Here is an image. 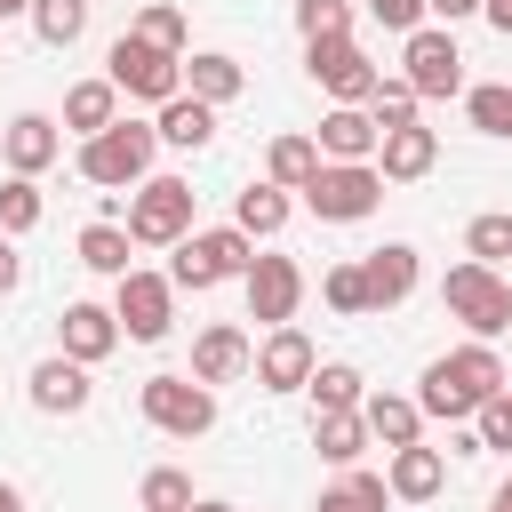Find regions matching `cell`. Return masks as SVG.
Wrapping results in <instances>:
<instances>
[{"label": "cell", "mask_w": 512, "mask_h": 512, "mask_svg": "<svg viewBox=\"0 0 512 512\" xmlns=\"http://www.w3.org/2000/svg\"><path fill=\"white\" fill-rule=\"evenodd\" d=\"M496 392H512V368H504L496 344H456V352H440V360L416 376V408L440 416V424H472Z\"/></svg>", "instance_id": "cell-1"}, {"label": "cell", "mask_w": 512, "mask_h": 512, "mask_svg": "<svg viewBox=\"0 0 512 512\" xmlns=\"http://www.w3.org/2000/svg\"><path fill=\"white\" fill-rule=\"evenodd\" d=\"M152 152H160V128L152 120H112L104 136L80 144V176L104 184V192H136L152 176Z\"/></svg>", "instance_id": "cell-2"}, {"label": "cell", "mask_w": 512, "mask_h": 512, "mask_svg": "<svg viewBox=\"0 0 512 512\" xmlns=\"http://www.w3.org/2000/svg\"><path fill=\"white\" fill-rule=\"evenodd\" d=\"M440 312H448V320H464V328H472V344H488V336H504V328H512V280L464 256V264H448V280H440Z\"/></svg>", "instance_id": "cell-3"}, {"label": "cell", "mask_w": 512, "mask_h": 512, "mask_svg": "<svg viewBox=\"0 0 512 512\" xmlns=\"http://www.w3.org/2000/svg\"><path fill=\"white\" fill-rule=\"evenodd\" d=\"M192 208H200V192H192L184 176H144V184L128 192L120 224H128V240H144V248H176L184 232H200Z\"/></svg>", "instance_id": "cell-4"}, {"label": "cell", "mask_w": 512, "mask_h": 512, "mask_svg": "<svg viewBox=\"0 0 512 512\" xmlns=\"http://www.w3.org/2000/svg\"><path fill=\"white\" fill-rule=\"evenodd\" d=\"M104 80H112L128 104H176V96H184V56H168V48L136 40V32H120L112 56H104Z\"/></svg>", "instance_id": "cell-5"}, {"label": "cell", "mask_w": 512, "mask_h": 512, "mask_svg": "<svg viewBox=\"0 0 512 512\" xmlns=\"http://www.w3.org/2000/svg\"><path fill=\"white\" fill-rule=\"evenodd\" d=\"M248 264H256V240H248L240 224H216V232H184V240H176L168 280L200 296V288H216V280H248Z\"/></svg>", "instance_id": "cell-6"}, {"label": "cell", "mask_w": 512, "mask_h": 512, "mask_svg": "<svg viewBox=\"0 0 512 512\" xmlns=\"http://www.w3.org/2000/svg\"><path fill=\"white\" fill-rule=\"evenodd\" d=\"M376 200H384L376 160H320V176L304 184V208L320 224H360V216H376Z\"/></svg>", "instance_id": "cell-7"}, {"label": "cell", "mask_w": 512, "mask_h": 512, "mask_svg": "<svg viewBox=\"0 0 512 512\" xmlns=\"http://www.w3.org/2000/svg\"><path fill=\"white\" fill-rule=\"evenodd\" d=\"M136 408H144V424L168 432V440H200V432L216 424V392H208L200 376H144V384H136Z\"/></svg>", "instance_id": "cell-8"}, {"label": "cell", "mask_w": 512, "mask_h": 512, "mask_svg": "<svg viewBox=\"0 0 512 512\" xmlns=\"http://www.w3.org/2000/svg\"><path fill=\"white\" fill-rule=\"evenodd\" d=\"M112 320H120L128 344H160V336L176 328V280H168V272H128V280H112Z\"/></svg>", "instance_id": "cell-9"}, {"label": "cell", "mask_w": 512, "mask_h": 512, "mask_svg": "<svg viewBox=\"0 0 512 512\" xmlns=\"http://www.w3.org/2000/svg\"><path fill=\"white\" fill-rule=\"evenodd\" d=\"M400 80H408L416 96H464V48H456V32H448V24L408 32V40H400Z\"/></svg>", "instance_id": "cell-10"}, {"label": "cell", "mask_w": 512, "mask_h": 512, "mask_svg": "<svg viewBox=\"0 0 512 512\" xmlns=\"http://www.w3.org/2000/svg\"><path fill=\"white\" fill-rule=\"evenodd\" d=\"M304 72H312V88H320L328 104H368L376 80H384L360 40H312V48H304Z\"/></svg>", "instance_id": "cell-11"}, {"label": "cell", "mask_w": 512, "mask_h": 512, "mask_svg": "<svg viewBox=\"0 0 512 512\" xmlns=\"http://www.w3.org/2000/svg\"><path fill=\"white\" fill-rule=\"evenodd\" d=\"M240 288H248V320L288 328V320H296V304H304V264H296V256H256Z\"/></svg>", "instance_id": "cell-12"}, {"label": "cell", "mask_w": 512, "mask_h": 512, "mask_svg": "<svg viewBox=\"0 0 512 512\" xmlns=\"http://www.w3.org/2000/svg\"><path fill=\"white\" fill-rule=\"evenodd\" d=\"M312 368H320V352H312V336L296 320L288 328H264V344H256V384L264 392H304Z\"/></svg>", "instance_id": "cell-13"}, {"label": "cell", "mask_w": 512, "mask_h": 512, "mask_svg": "<svg viewBox=\"0 0 512 512\" xmlns=\"http://www.w3.org/2000/svg\"><path fill=\"white\" fill-rule=\"evenodd\" d=\"M0 160H8V176H40V168H56V160H64V120H48V112H16V120L0 128Z\"/></svg>", "instance_id": "cell-14"}, {"label": "cell", "mask_w": 512, "mask_h": 512, "mask_svg": "<svg viewBox=\"0 0 512 512\" xmlns=\"http://www.w3.org/2000/svg\"><path fill=\"white\" fill-rule=\"evenodd\" d=\"M112 344H120V320H112V304H64L56 312V352L64 360H80V368H96V360H112Z\"/></svg>", "instance_id": "cell-15"}, {"label": "cell", "mask_w": 512, "mask_h": 512, "mask_svg": "<svg viewBox=\"0 0 512 512\" xmlns=\"http://www.w3.org/2000/svg\"><path fill=\"white\" fill-rule=\"evenodd\" d=\"M360 272H368V312H392V304H408V296H416V280H424V264H416V248H408V240H384V248H368V256H360Z\"/></svg>", "instance_id": "cell-16"}, {"label": "cell", "mask_w": 512, "mask_h": 512, "mask_svg": "<svg viewBox=\"0 0 512 512\" xmlns=\"http://www.w3.org/2000/svg\"><path fill=\"white\" fill-rule=\"evenodd\" d=\"M248 368H256V344H248L232 320H216V328H200V336H192V376H200L208 392H216V384H232V376H248Z\"/></svg>", "instance_id": "cell-17"}, {"label": "cell", "mask_w": 512, "mask_h": 512, "mask_svg": "<svg viewBox=\"0 0 512 512\" xmlns=\"http://www.w3.org/2000/svg\"><path fill=\"white\" fill-rule=\"evenodd\" d=\"M320 160H376V144H384V128L368 120V104H328L320 112Z\"/></svg>", "instance_id": "cell-18"}, {"label": "cell", "mask_w": 512, "mask_h": 512, "mask_svg": "<svg viewBox=\"0 0 512 512\" xmlns=\"http://www.w3.org/2000/svg\"><path fill=\"white\" fill-rule=\"evenodd\" d=\"M24 384H32V408H40V416H80V408H88V392H96V384H88V368H80V360H64V352H48Z\"/></svg>", "instance_id": "cell-19"}, {"label": "cell", "mask_w": 512, "mask_h": 512, "mask_svg": "<svg viewBox=\"0 0 512 512\" xmlns=\"http://www.w3.org/2000/svg\"><path fill=\"white\" fill-rule=\"evenodd\" d=\"M440 168V136L416 120V128H392L384 144H376V176L384 184H416V176H432Z\"/></svg>", "instance_id": "cell-20"}, {"label": "cell", "mask_w": 512, "mask_h": 512, "mask_svg": "<svg viewBox=\"0 0 512 512\" xmlns=\"http://www.w3.org/2000/svg\"><path fill=\"white\" fill-rule=\"evenodd\" d=\"M384 488H392V504H432L440 488H448V456L440 448H392V472H384Z\"/></svg>", "instance_id": "cell-21"}, {"label": "cell", "mask_w": 512, "mask_h": 512, "mask_svg": "<svg viewBox=\"0 0 512 512\" xmlns=\"http://www.w3.org/2000/svg\"><path fill=\"white\" fill-rule=\"evenodd\" d=\"M360 424H368V440H376V448H416L424 408H416V400H400V392H368V400H360Z\"/></svg>", "instance_id": "cell-22"}, {"label": "cell", "mask_w": 512, "mask_h": 512, "mask_svg": "<svg viewBox=\"0 0 512 512\" xmlns=\"http://www.w3.org/2000/svg\"><path fill=\"white\" fill-rule=\"evenodd\" d=\"M240 88H248L240 56H224V48H200V56H184V96H200V104H232Z\"/></svg>", "instance_id": "cell-23"}, {"label": "cell", "mask_w": 512, "mask_h": 512, "mask_svg": "<svg viewBox=\"0 0 512 512\" xmlns=\"http://www.w3.org/2000/svg\"><path fill=\"white\" fill-rule=\"evenodd\" d=\"M112 120H120V88H112V80H72V88H64V128H72L80 144L104 136Z\"/></svg>", "instance_id": "cell-24"}, {"label": "cell", "mask_w": 512, "mask_h": 512, "mask_svg": "<svg viewBox=\"0 0 512 512\" xmlns=\"http://www.w3.org/2000/svg\"><path fill=\"white\" fill-rule=\"evenodd\" d=\"M304 392H312V416H352V408L368 400V376H360L352 360H320Z\"/></svg>", "instance_id": "cell-25"}, {"label": "cell", "mask_w": 512, "mask_h": 512, "mask_svg": "<svg viewBox=\"0 0 512 512\" xmlns=\"http://www.w3.org/2000/svg\"><path fill=\"white\" fill-rule=\"evenodd\" d=\"M160 144H176V152H200V144H216V104H200V96H176V104H160Z\"/></svg>", "instance_id": "cell-26"}, {"label": "cell", "mask_w": 512, "mask_h": 512, "mask_svg": "<svg viewBox=\"0 0 512 512\" xmlns=\"http://www.w3.org/2000/svg\"><path fill=\"white\" fill-rule=\"evenodd\" d=\"M288 216H296V200H288L280 184H248V192L232 200V224H240L248 240H272V232H288Z\"/></svg>", "instance_id": "cell-27"}, {"label": "cell", "mask_w": 512, "mask_h": 512, "mask_svg": "<svg viewBox=\"0 0 512 512\" xmlns=\"http://www.w3.org/2000/svg\"><path fill=\"white\" fill-rule=\"evenodd\" d=\"M312 176H320V144H312V136H272V152H264V184L304 192Z\"/></svg>", "instance_id": "cell-28"}, {"label": "cell", "mask_w": 512, "mask_h": 512, "mask_svg": "<svg viewBox=\"0 0 512 512\" xmlns=\"http://www.w3.org/2000/svg\"><path fill=\"white\" fill-rule=\"evenodd\" d=\"M312 448H320V464L352 472V464L368 456V424H360V408H352V416H312Z\"/></svg>", "instance_id": "cell-29"}, {"label": "cell", "mask_w": 512, "mask_h": 512, "mask_svg": "<svg viewBox=\"0 0 512 512\" xmlns=\"http://www.w3.org/2000/svg\"><path fill=\"white\" fill-rule=\"evenodd\" d=\"M128 248H136V240H128V224H104V216H96V224L80 232V264H88V272H104V280H128V272H136V264H128Z\"/></svg>", "instance_id": "cell-30"}, {"label": "cell", "mask_w": 512, "mask_h": 512, "mask_svg": "<svg viewBox=\"0 0 512 512\" xmlns=\"http://www.w3.org/2000/svg\"><path fill=\"white\" fill-rule=\"evenodd\" d=\"M392 504V488H384V472H344V480H328L320 488V512H384Z\"/></svg>", "instance_id": "cell-31"}, {"label": "cell", "mask_w": 512, "mask_h": 512, "mask_svg": "<svg viewBox=\"0 0 512 512\" xmlns=\"http://www.w3.org/2000/svg\"><path fill=\"white\" fill-rule=\"evenodd\" d=\"M200 496H192V472H176V464H152L144 472V488H136V512H192Z\"/></svg>", "instance_id": "cell-32"}, {"label": "cell", "mask_w": 512, "mask_h": 512, "mask_svg": "<svg viewBox=\"0 0 512 512\" xmlns=\"http://www.w3.org/2000/svg\"><path fill=\"white\" fill-rule=\"evenodd\" d=\"M416 104H424V96H416L400 72H384V80H376V96H368V120L392 136V128H416Z\"/></svg>", "instance_id": "cell-33"}, {"label": "cell", "mask_w": 512, "mask_h": 512, "mask_svg": "<svg viewBox=\"0 0 512 512\" xmlns=\"http://www.w3.org/2000/svg\"><path fill=\"white\" fill-rule=\"evenodd\" d=\"M32 32H40L48 48H72V40L88 32V0H32Z\"/></svg>", "instance_id": "cell-34"}, {"label": "cell", "mask_w": 512, "mask_h": 512, "mask_svg": "<svg viewBox=\"0 0 512 512\" xmlns=\"http://www.w3.org/2000/svg\"><path fill=\"white\" fill-rule=\"evenodd\" d=\"M296 32L312 40H352V0H296Z\"/></svg>", "instance_id": "cell-35"}, {"label": "cell", "mask_w": 512, "mask_h": 512, "mask_svg": "<svg viewBox=\"0 0 512 512\" xmlns=\"http://www.w3.org/2000/svg\"><path fill=\"white\" fill-rule=\"evenodd\" d=\"M464 112H472V128H480V136H512V88H504V80L464 88Z\"/></svg>", "instance_id": "cell-36"}, {"label": "cell", "mask_w": 512, "mask_h": 512, "mask_svg": "<svg viewBox=\"0 0 512 512\" xmlns=\"http://www.w3.org/2000/svg\"><path fill=\"white\" fill-rule=\"evenodd\" d=\"M320 296H328V312L360 320V312H368V272H360V264H328V272H320Z\"/></svg>", "instance_id": "cell-37"}, {"label": "cell", "mask_w": 512, "mask_h": 512, "mask_svg": "<svg viewBox=\"0 0 512 512\" xmlns=\"http://www.w3.org/2000/svg\"><path fill=\"white\" fill-rule=\"evenodd\" d=\"M40 216H48V208H40V184H32V176H8V184H0V232L16 240V232H32Z\"/></svg>", "instance_id": "cell-38"}, {"label": "cell", "mask_w": 512, "mask_h": 512, "mask_svg": "<svg viewBox=\"0 0 512 512\" xmlns=\"http://www.w3.org/2000/svg\"><path fill=\"white\" fill-rule=\"evenodd\" d=\"M464 256L496 272V264L512 256V216H472V224H464Z\"/></svg>", "instance_id": "cell-39"}, {"label": "cell", "mask_w": 512, "mask_h": 512, "mask_svg": "<svg viewBox=\"0 0 512 512\" xmlns=\"http://www.w3.org/2000/svg\"><path fill=\"white\" fill-rule=\"evenodd\" d=\"M128 32H136V40H152V48H168V56H184V8H176V0H152Z\"/></svg>", "instance_id": "cell-40"}, {"label": "cell", "mask_w": 512, "mask_h": 512, "mask_svg": "<svg viewBox=\"0 0 512 512\" xmlns=\"http://www.w3.org/2000/svg\"><path fill=\"white\" fill-rule=\"evenodd\" d=\"M472 432H480V448H512V392H496V400L472 416Z\"/></svg>", "instance_id": "cell-41"}, {"label": "cell", "mask_w": 512, "mask_h": 512, "mask_svg": "<svg viewBox=\"0 0 512 512\" xmlns=\"http://www.w3.org/2000/svg\"><path fill=\"white\" fill-rule=\"evenodd\" d=\"M360 8H368L384 32H400V40H408V32H424V0H360Z\"/></svg>", "instance_id": "cell-42"}, {"label": "cell", "mask_w": 512, "mask_h": 512, "mask_svg": "<svg viewBox=\"0 0 512 512\" xmlns=\"http://www.w3.org/2000/svg\"><path fill=\"white\" fill-rule=\"evenodd\" d=\"M424 16H432V24H448V32H456V24H464V16H480V0H424Z\"/></svg>", "instance_id": "cell-43"}, {"label": "cell", "mask_w": 512, "mask_h": 512, "mask_svg": "<svg viewBox=\"0 0 512 512\" xmlns=\"http://www.w3.org/2000/svg\"><path fill=\"white\" fill-rule=\"evenodd\" d=\"M16 280H24V256H16V248H8V232H0V296H8Z\"/></svg>", "instance_id": "cell-44"}, {"label": "cell", "mask_w": 512, "mask_h": 512, "mask_svg": "<svg viewBox=\"0 0 512 512\" xmlns=\"http://www.w3.org/2000/svg\"><path fill=\"white\" fill-rule=\"evenodd\" d=\"M480 16H488V24L504 32V40H512V0H480Z\"/></svg>", "instance_id": "cell-45"}, {"label": "cell", "mask_w": 512, "mask_h": 512, "mask_svg": "<svg viewBox=\"0 0 512 512\" xmlns=\"http://www.w3.org/2000/svg\"><path fill=\"white\" fill-rule=\"evenodd\" d=\"M0 512H24V496H16V480H0Z\"/></svg>", "instance_id": "cell-46"}, {"label": "cell", "mask_w": 512, "mask_h": 512, "mask_svg": "<svg viewBox=\"0 0 512 512\" xmlns=\"http://www.w3.org/2000/svg\"><path fill=\"white\" fill-rule=\"evenodd\" d=\"M8 16H32V0H0V24H8Z\"/></svg>", "instance_id": "cell-47"}, {"label": "cell", "mask_w": 512, "mask_h": 512, "mask_svg": "<svg viewBox=\"0 0 512 512\" xmlns=\"http://www.w3.org/2000/svg\"><path fill=\"white\" fill-rule=\"evenodd\" d=\"M488 512H512V480H504V488H496V496H488Z\"/></svg>", "instance_id": "cell-48"}, {"label": "cell", "mask_w": 512, "mask_h": 512, "mask_svg": "<svg viewBox=\"0 0 512 512\" xmlns=\"http://www.w3.org/2000/svg\"><path fill=\"white\" fill-rule=\"evenodd\" d=\"M192 512H232V504H224V496H200V504H192Z\"/></svg>", "instance_id": "cell-49"}, {"label": "cell", "mask_w": 512, "mask_h": 512, "mask_svg": "<svg viewBox=\"0 0 512 512\" xmlns=\"http://www.w3.org/2000/svg\"><path fill=\"white\" fill-rule=\"evenodd\" d=\"M504 336H512V328H504Z\"/></svg>", "instance_id": "cell-50"}]
</instances>
